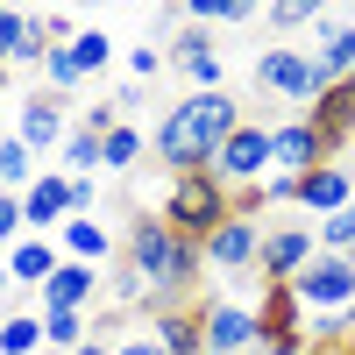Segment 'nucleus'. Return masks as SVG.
<instances>
[{"instance_id": "obj_29", "label": "nucleus", "mask_w": 355, "mask_h": 355, "mask_svg": "<svg viewBox=\"0 0 355 355\" xmlns=\"http://www.w3.org/2000/svg\"><path fill=\"white\" fill-rule=\"evenodd\" d=\"M78 85H85V71H78V57H71V50H50V57H43V93H57V100H71Z\"/></svg>"}, {"instance_id": "obj_3", "label": "nucleus", "mask_w": 355, "mask_h": 355, "mask_svg": "<svg viewBox=\"0 0 355 355\" xmlns=\"http://www.w3.org/2000/svg\"><path fill=\"white\" fill-rule=\"evenodd\" d=\"M157 220L171 234H185V242L206 249V234H214L220 220H234V192L220 185L214 171H192V178H171L164 199H157Z\"/></svg>"}, {"instance_id": "obj_28", "label": "nucleus", "mask_w": 355, "mask_h": 355, "mask_svg": "<svg viewBox=\"0 0 355 355\" xmlns=\"http://www.w3.org/2000/svg\"><path fill=\"white\" fill-rule=\"evenodd\" d=\"M71 57H78V71H85V78H107V71H114V57H121V50H114V36H107V28H78Z\"/></svg>"}, {"instance_id": "obj_46", "label": "nucleus", "mask_w": 355, "mask_h": 355, "mask_svg": "<svg viewBox=\"0 0 355 355\" xmlns=\"http://www.w3.org/2000/svg\"><path fill=\"white\" fill-rule=\"evenodd\" d=\"M348 150H355V142H348Z\"/></svg>"}, {"instance_id": "obj_36", "label": "nucleus", "mask_w": 355, "mask_h": 355, "mask_svg": "<svg viewBox=\"0 0 355 355\" xmlns=\"http://www.w3.org/2000/svg\"><path fill=\"white\" fill-rule=\"evenodd\" d=\"M114 355H164V348H157L150 327H142V334H121V341H114Z\"/></svg>"}, {"instance_id": "obj_13", "label": "nucleus", "mask_w": 355, "mask_h": 355, "mask_svg": "<svg viewBox=\"0 0 355 355\" xmlns=\"http://www.w3.org/2000/svg\"><path fill=\"white\" fill-rule=\"evenodd\" d=\"M107 291V270H93V263H57V277L36 291V313H100L93 299Z\"/></svg>"}, {"instance_id": "obj_20", "label": "nucleus", "mask_w": 355, "mask_h": 355, "mask_svg": "<svg viewBox=\"0 0 355 355\" xmlns=\"http://www.w3.org/2000/svg\"><path fill=\"white\" fill-rule=\"evenodd\" d=\"M150 334H157L164 355H206V320H199V306H164V313H150Z\"/></svg>"}, {"instance_id": "obj_37", "label": "nucleus", "mask_w": 355, "mask_h": 355, "mask_svg": "<svg viewBox=\"0 0 355 355\" xmlns=\"http://www.w3.org/2000/svg\"><path fill=\"white\" fill-rule=\"evenodd\" d=\"M263 355H313V341H277V348H263Z\"/></svg>"}, {"instance_id": "obj_31", "label": "nucleus", "mask_w": 355, "mask_h": 355, "mask_svg": "<svg viewBox=\"0 0 355 355\" xmlns=\"http://www.w3.org/2000/svg\"><path fill=\"white\" fill-rule=\"evenodd\" d=\"M164 64H171V57H164L157 43H128V50H121V71H128V85H150Z\"/></svg>"}, {"instance_id": "obj_45", "label": "nucleus", "mask_w": 355, "mask_h": 355, "mask_svg": "<svg viewBox=\"0 0 355 355\" xmlns=\"http://www.w3.org/2000/svg\"><path fill=\"white\" fill-rule=\"evenodd\" d=\"M348 85H355V71H348Z\"/></svg>"}, {"instance_id": "obj_33", "label": "nucleus", "mask_w": 355, "mask_h": 355, "mask_svg": "<svg viewBox=\"0 0 355 355\" xmlns=\"http://www.w3.org/2000/svg\"><path fill=\"white\" fill-rule=\"evenodd\" d=\"M21 234H28V220H21V199H15V192H0V256H8V249L21 242Z\"/></svg>"}, {"instance_id": "obj_16", "label": "nucleus", "mask_w": 355, "mask_h": 355, "mask_svg": "<svg viewBox=\"0 0 355 355\" xmlns=\"http://www.w3.org/2000/svg\"><path fill=\"white\" fill-rule=\"evenodd\" d=\"M57 249H64V263H93V270H107V263L121 256V242H114V227L100 214H71L57 227Z\"/></svg>"}, {"instance_id": "obj_8", "label": "nucleus", "mask_w": 355, "mask_h": 355, "mask_svg": "<svg viewBox=\"0 0 355 355\" xmlns=\"http://www.w3.org/2000/svg\"><path fill=\"white\" fill-rule=\"evenodd\" d=\"M214 178L227 192H242V185H263L270 178V121H242L227 142H220V157H214Z\"/></svg>"}, {"instance_id": "obj_43", "label": "nucleus", "mask_w": 355, "mask_h": 355, "mask_svg": "<svg viewBox=\"0 0 355 355\" xmlns=\"http://www.w3.org/2000/svg\"><path fill=\"white\" fill-rule=\"evenodd\" d=\"M8 135H15V128H8V121H0V142H8Z\"/></svg>"}, {"instance_id": "obj_4", "label": "nucleus", "mask_w": 355, "mask_h": 355, "mask_svg": "<svg viewBox=\"0 0 355 355\" xmlns=\"http://www.w3.org/2000/svg\"><path fill=\"white\" fill-rule=\"evenodd\" d=\"M256 93L263 100H284V107H313L320 100V71H313V50H291V43H270L256 57Z\"/></svg>"}, {"instance_id": "obj_2", "label": "nucleus", "mask_w": 355, "mask_h": 355, "mask_svg": "<svg viewBox=\"0 0 355 355\" xmlns=\"http://www.w3.org/2000/svg\"><path fill=\"white\" fill-rule=\"evenodd\" d=\"M121 263H135L142 284H150V313L164 306H199V277H206V249L171 234L157 214H135L121 234Z\"/></svg>"}, {"instance_id": "obj_10", "label": "nucleus", "mask_w": 355, "mask_h": 355, "mask_svg": "<svg viewBox=\"0 0 355 355\" xmlns=\"http://www.w3.org/2000/svg\"><path fill=\"white\" fill-rule=\"evenodd\" d=\"M71 128H78V114H71L64 100H57V93H43V85H36V93H28V100L15 107V142H28L36 157H57Z\"/></svg>"}, {"instance_id": "obj_12", "label": "nucleus", "mask_w": 355, "mask_h": 355, "mask_svg": "<svg viewBox=\"0 0 355 355\" xmlns=\"http://www.w3.org/2000/svg\"><path fill=\"white\" fill-rule=\"evenodd\" d=\"M320 164H327V150H320V135H313L306 114H284V121H270V171L306 178V171H320Z\"/></svg>"}, {"instance_id": "obj_27", "label": "nucleus", "mask_w": 355, "mask_h": 355, "mask_svg": "<svg viewBox=\"0 0 355 355\" xmlns=\"http://www.w3.org/2000/svg\"><path fill=\"white\" fill-rule=\"evenodd\" d=\"M100 142H107V135L71 128V135H64V150H57V171H64V178H100Z\"/></svg>"}, {"instance_id": "obj_7", "label": "nucleus", "mask_w": 355, "mask_h": 355, "mask_svg": "<svg viewBox=\"0 0 355 355\" xmlns=\"http://www.w3.org/2000/svg\"><path fill=\"white\" fill-rule=\"evenodd\" d=\"M206 320V355H263V320L242 299H199Z\"/></svg>"}, {"instance_id": "obj_22", "label": "nucleus", "mask_w": 355, "mask_h": 355, "mask_svg": "<svg viewBox=\"0 0 355 355\" xmlns=\"http://www.w3.org/2000/svg\"><path fill=\"white\" fill-rule=\"evenodd\" d=\"M142 157H150V128H142V121H121V128L100 142V171H114V178H121V171H135Z\"/></svg>"}, {"instance_id": "obj_39", "label": "nucleus", "mask_w": 355, "mask_h": 355, "mask_svg": "<svg viewBox=\"0 0 355 355\" xmlns=\"http://www.w3.org/2000/svg\"><path fill=\"white\" fill-rule=\"evenodd\" d=\"M8 291H15V277H8V263H0V299H8Z\"/></svg>"}, {"instance_id": "obj_18", "label": "nucleus", "mask_w": 355, "mask_h": 355, "mask_svg": "<svg viewBox=\"0 0 355 355\" xmlns=\"http://www.w3.org/2000/svg\"><path fill=\"white\" fill-rule=\"evenodd\" d=\"M0 263H8L15 291H43V284L57 277V263H64V249H57V234H21V242L0 256Z\"/></svg>"}, {"instance_id": "obj_5", "label": "nucleus", "mask_w": 355, "mask_h": 355, "mask_svg": "<svg viewBox=\"0 0 355 355\" xmlns=\"http://www.w3.org/2000/svg\"><path fill=\"white\" fill-rule=\"evenodd\" d=\"M313 256H320V227L313 220H263V256H256L263 284H291Z\"/></svg>"}, {"instance_id": "obj_17", "label": "nucleus", "mask_w": 355, "mask_h": 355, "mask_svg": "<svg viewBox=\"0 0 355 355\" xmlns=\"http://www.w3.org/2000/svg\"><path fill=\"white\" fill-rule=\"evenodd\" d=\"M21 220H28V234H57L71 220V178L64 171H43L36 185L21 192Z\"/></svg>"}, {"instance_id": "obj_6", "label": "nucleus", "mask_w": 355, "mask_h": 355, "mask_svg": "<svg viewBox=\"0 0 355 355\" xmlns=\"http://www.w3.org/2000/svg\"><path fill=\"white\" fill-rule=\"evenodd\" d=\"M171 71L185 78V93H227V57H220V43H214V28H199V21H185L171 36Z\"/></svg>"}, {"instance_id": "obj_44", "label": "nucleus", "mask_w": 355, "mask_h": 355, "mask_svg": "<svg viewBox=\"0 0 355 355\" xmlns=\"http://www.w3.org/2000/svg\"><path fill=\"white\" fill-rule=\"evenodd\" d=\"M348 270H355V256H348Z\"/></svg>"}, {"instance_id": "obj_11", "label": "nucleus", "mask_w": 355, "mask_h": 355, "mask_svg": "<svg viewBox=\"0 0 355 355\" xmlns=\"http://www.w3.org/2000/svg\"><path fill=\"white\" fill-rule=\"evenodd\" d=\"M256 256H263V220L234 214L206 234V270H220V277H256Z\"/></svg>"}, {"instance_id": "obj_42", "label": "nucleus", "mask_w": 355, "mask_h": 355, "mask_svg": "<svg viewBox=\"0 0 355 355\" xmlns=\"http://www.w3.org/2000/svg\"><path fill=\"white\" fill-rule=\"evenodd\" d=\"M348 348H355V313H348Z\"/></svg>"}, {"instance_id": "obj_14", "label": "nucleus", "mask_w": 355, "mask_h": 355, "mask_svg": "<svg viewBox=\"0 0 355 355\" xmlns=\"http://www.w3.org/2000/svg\"><path fill=\"white\" fill-rule=\"evenodd\" d=\"M306 121L320 135V150H327V164H341V150L355 142V85H327V93L306 107Z\"/></svg>"}, {"instance_id": "obj_19", "label": "nucleus", "mask_w": 355, "mask_h": 355, "mask_svg": "<svg viewBox=\"0 0 355 355\" xmlns=\"http://www.w3.org/2000/svg\"><path fill=\"white\" fill-rule=\"evenodd\" d=\"M256 320H263V348H277V341H306V306H299V291H291V284H263Z\"/></svg>"}, {"instance_id": "obj_15", "label": "nucleus", "mask_w": 355, "mask_h": 355, "mask_svg": "<svg viewBox=\"0 0 355 355\" xmlns=\"http://www.w3.org/2000/svg\"><path fill=\"white\" fill-rule=\"evenodd\" d=\"M348 199H355V171H348V164H320V171L299 178V214H306L313 227H320V220H334Z\"/></svg>"}, {"instance_id": "obj_32", "label": "nucleus", "mask_w": 355, "mask_h": 355, "mask_svg": "<svg viewBox=\"0 0 355 355\" xmlns=\"http://www.w3.org/2000/svg\"><path fill=\"white\" fill-rule=\"evenodd\" d=\"M320 249H327V256H355V199L341 206L334 220H320Z\"/></svg>"}, {"instance_id": "obj_25", "label": "nucleus", "mask_w": 355, "mask_h": 355, "mask_svg": "<svg viewBox=\"0 0 355 355\" xmlns=\"http://www.w3.org/2000/svg\"><path fill=\"white\" fill-rule=\"evenodd\" d=\"M100 327H93V313H43V348L50 355H71V348H85Z\"/></svg>"}, {"instance_id": "obj_40", "label": "nucleus", "mask_w": 355, "mask_h": 355, "mask_svg": "<svg viewBox=\"0 0 355 355\" xmlns=\"http://www.w3.org/2000/svg\"><path fill=\"white\" fill-rule=\"evenodd\" d=\"M8 85H15V71H8V64H0V100H8Z\"/></svg>"}, {"instance_id": "obj_30", "label": "nucleus", "mask_w": 355, "mask_h": 355, "mask_svg": "<svg viewBox=\"0 0 355 355\" xmlns=\"http://www.w3.org/2000/svg\"><path fill=\"white\" fill-rule=\"evenodd\" d=\"M320 15H327V8H320V0H277V8L263 15V21H270V28H277V43H284L291 28H306V21H320Z\"/></svg>"}, {"instance_id": "obj_34", "label": "nucleus", "mask_w": 355, "mask_h": 355, "mask_svg": "<svg viewBox=\"0 0 355 355\" xmlns=\"http://www.w3.org/2000/svg\"><path fill=\"white\" fill-rule=\"evenodd\" d=\"M263 199H270V206H299V178L270 171V178H263Z\"/></svg>"}, {"instance_id": "obj_35", "label": "nucleus", "mask_w": 355, "mask_h": 355, "mask_svg": "<svg viewBox=\"0 0 355 355\" xmlns=\"http://www.w3.org/2000/svg\"><path fill=\"white\" fill-rule=\"evenodd\" d=\"M71 214H100V178H71Z\"/></svg>"}, {"instance_id": "obj_23", "label": "nucleus", "mask_w": 355, "mask_h": 355, "mask_svg": "<svg viewBox=\"0 0 355 355\" xmlns=\"http://www.w3.org/2000/svg\"><path fill=\"white\" fill-rule=\"evenodd\" d=\"M0 355H50L43 348V313H28V306L0 313Z\"/></svg>"}, {"instance_id": "obj_21", "label": "nucleus", "mask_w": 355, "mask_h": 355, "mask_svg": "<svg viewBox=\"0 0 355 355\" xmlns=\"http://www.w3.org/2000/svg\"><path fill=\"white\" fill-rule=\"evenodd\" d=\"M100 299H107V313H150V284H142L135 263L114 256V263H107V291H100Z\"/></svg>"}, {"instance_id": "obj_41", "label": "nucleus", "mask_w": 355, "mask_h": 355, "mask_svg": "<svg viewBox=\"0 0 355 355\" xmlns=\"http://www.w3.org/2000/svg\"><path fill=\"white\" fill-rule=\"evenodd\" d=\"M313 355H355V348H348V341H341V348H313Z\"/></svg>"}, {"instance_id": "obj_24", "label": "nucleus", "mask_w": 355, "mask_h": 355, "mask_svg": "<svg viewBox=\"0 0 355 355\" xmlns=\"http://www.w3.org/2000/svg\"><path fill=\"white\" fill-rule=\"evenodd\" d=\"M36 178H43V157L28 150V142H15V135H8V142H0V192H15V199H21Z\"/></svg>"}, {"instance_id": "obj_1", "label": "nucleus", "mask_w": 355, "mask_h": 355, "mask_svg": "<svg viewBox=\"0 0 355 355\" xmlns=\"http://www.w3.org/2000/svg\"><path fill=\"white\" fill-rule=\"evenodd\" d=\"M249 114L234 93H185V100H171L157 114V128H150V157L171 171V178H192V171H214L220 157V142L242 128Z\"/></svg>"}, {"instance_id": "obj_26", "label": "nucleus", "mask_w": 355, "mask_h": 355, "mask_svg": "<svg viewBox=\"0 0 355 355\" xmlns=\"http://www.w3.org/2000/svg\"><path fill=\"white\" fill-rule=\"evenodd\" d=\"M256 15H263L256 0H185V21H199V28H242Z\"/></svg>"}, {"instance_id": "obj_38", "label": "nucleus", "mask_w": 355, "mask_h": 355, "mask_svg": "<svg viewBox=\"0 0 355 355\" xmlns=\"http://www.w3.org/2000/svg\"><path fill=\"white\" fill-rule=\"evenodd\" d=\"M71 355H114V341H100V334H93V341H85V348H71Z\"/></svg>"}, {"instance_id": "obj_9", "label": "nucleus", "mask_w": 355, "mask_h": 355, "mask_svg": "<svg viewBox=\"0 0 355 355\" xmlns=\"http://www.w3.org/2000/svg\"><path fill=\"white\" fill-rule=\"evenodd\" d=\"M291 291H299L306 313H355V270H348V256H327V249H320L306 270L291 277Z\"/></svg>"}]
</instances>
